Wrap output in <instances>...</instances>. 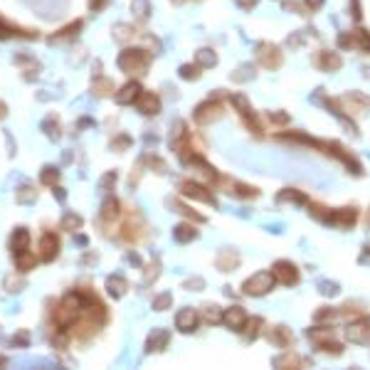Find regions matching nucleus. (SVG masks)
<instances>
[{
	"label": "nucleus",
	"instance_id": "nucleus-1",
	"mask_svg": "<svg viewBox=\"0 0 370 370\" xmlns=\"http://www.w3.org/2000/svg\"><path fill=\"white\" fill-rule=\"evenodd\" d=\"M59 254V240H57L52 232H47L42 240H40V259L42 262H52Z\"/></svg>",
	"mask_w": 370,
	"mask_h": 370
},
{
	"label": "nucleus",
	"instance_id": "nucleus-2",
	"mask_svg": "<svg viewBox=\"0 0 370 370\" xmlns=\"http://www.w3.org/2000/svg\"><path fill=\"white\" fill-rule=\"evenodd\" d=\"M27 244H30V232H27L25 227H18V230L13 232V237H10V249H13V254L27 252Z\"/></svg>",
	"mask_w": 370,
	"mask_h": 370
},
{
	"label": "nucleus",
	"instance_id": "nucleus-3",
	"mask_svg": "<svg viewBox=\"0 0 370 370\" xmlns=\"http://www.w3.org/2000/svg\"><path fill=\"white\" fill-rule=\"evenodd\" d=\"M15 264H18L20 272H30V269H35L37 259L32 254H27V252H22V254H15Z\"/></svg>",
	"mask_w": 370,
	"mask_h": 370
},
{
	"label": "nucleus",
	"instance_id": "nucleus-4",
	"mask_svg": "<svg viewBox=\"0 0 370 370\" xmlns=\"http://www.w3.org/2000/svg\"><path fill=\"white\" fill-rule=\"evenodd\" d=\"M57 168H52V166H45L42 168V173H40V180L45 185H55V180H57Z\"/></svg>",
	"mask_w": 370,
	"mask_h": 370
},
{
	"label": "nucleus",
	"instance_id": "nucleus-5",
	"mask_svg": "<svg viewBox=\"0 0 370 370\" xmlns=\"http://www.w3.org/2000/svg\"><path fill=\"white\" fill-rule=\"evenodd\" d=\"M15 198H18V203H32L37 198V190H32L30 185H25V188H20V193Z\"/></svg>",
	"mask_w": 370,
	"mask_h": 370
},
{
	"label": "nucleus",
	"instance_id": "nucleus-6",
	"mask_svg": "<svg viewBox=\"0 0 370 370\" xmlns=\"http://www.w3.org/2000/svg\"><path fill=\"white\" fill-rule=\"evenodd\" d=\"M79 225H82V220H79L77 215H67V217L62 220V227H64V230H69V227H79Z\"/></svg>",
	"mask_w": 370,
	"mask_h": 370
},
{
	"label": "nucleus",
	"instance_id": "nucleus-7",
	"mask_svg": "<svg viewBox=\"0 0 370 370\" xmlns=\"http://www.w3.org/2000/svg\"><path fill=\"white\" fill-rule=\"evenodd\" d=\"M5 114H8V109H5V104H3V101H0V119H3V116H5Z\"/></svg>",
	"mask_w": 370,
	"mask_h": 370
},
{
	"label": "nucleus",
	"instance_id": "nucleus-8",
	"mask_svg": "<svg viewBox=\"0 0 370 370\" xmlns=\"http://www.w3.org/2000/svg\"><path fill=\"white\" fill-rule=\"evenodd\" d=\"M3 363H5V358H3V355H0V365H3Z\"/></svg>",
	"mask_w": 370,
	"mask_h": 370
}]
</instances>
